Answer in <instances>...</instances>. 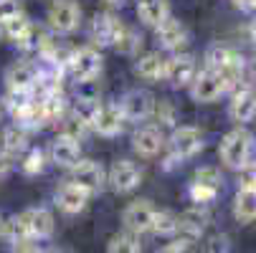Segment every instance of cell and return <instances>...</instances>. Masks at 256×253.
<instances>
[{"instance_id":"obj_1","label":"cell","mask_w":256,"mask_h":253,"mask_svg":"<svg viewBox=\"0 0 256 253\" xmlns=\"http://www.w3.org/2000/svg\"><path fill=\"white\" fill-rule=\"evenodd\" d=\"M206 68L224 81L226 94L236 91L244 81V58L228 46H210L206 51Z\"/></svg>"},{"instance_id":"obj_2","label":"cell","mask_w":256,"mask_h":253,"mask_svg":"<svg viewBox=\"0 0 256 253\" xmlns=\"http://www.w3.org/2000/svg\"><path fill=\"white\" fill-rule=\"evenodd\" d=\"M251 147H254V137L248 134V129L244 127H236L231 129L224 139H221V147H218V157L221 162L231 170H238L248 162V155H251Z\"/></svg>"},{"instance_id":"obj_3","label":"cell","mask_w":256,"mask_h":253,"mask_svg":"<svg viewBox=\"0 0 256 253\" xmlns=\"http://www.w3.org/2000/svg\"><path fill=\"white\" fill-rule=\"evenodd\" d=\"M66 71L71 74V79L79 81V84L94 81L99 76V71H102V53H99V48L84 46V48L71 51L68 63H66Z\"/></svg>"},{"instance_id":"obj_4","label":"cell","mask_w":256,"mask_h":253,"mask_svg":"<svg viewBox=\"0 0 256 253\" xmlns=\"http://www.w3.org/2000/svg\"><path fill=\"white\" fill-rule=\"evenodd\" d=\"M170 152L182 162V160H190L196 157L203 147H206V142H203V132L198 127H190V124H182V127H175L172 134H170V142H165Z\"/></svg>"},{"instance_id":"obj_5","label":"cell","mask_w":256,"mask_h":253,"mask_svg":"<svg viewBox=\"0 0 256 253\" xmlns=\"http://www.w3.org/2000/svg\"><path fill=\"white\" fill-rule=\"evenodd\" d=\"M48 25L56 33H74L82 23V8L76 0H51L48 5Z\"/></svg>"},{"instance_id":"obj_6","label":"cell","mask_w":256,"mask_h":253,"mask_svg":"<svg viewBox=\"0 0 256 253\" xmlns=\"http://www.w3.org/2000/svg\"><path fill=\"white\" fill-rule=\"evenodd\" d=\"M206 226H208V210H206V205H193V208H188V210L178 218V231H175V236H178L180 243L193 246V243L200 238V233H203Z\"/></svg>"},{"instance_id":"obj_7","label":"cell","mask_w":256,"mask_h":253,"mask_svg":"<svg viewBox=\"0 0 256 253\" xmlns=\"http://www.w3.org/2000/svg\"><path fill=\"white\" fill-rule=\"evenodd\" d=\"M155 96L148 89H134L130 94H124V99L120 101V109L124 114L127 122H144L150 119L155 112Z\"/></svg>"},{"instance_id":"obj_8","label":"cell","mask_w":256,"mask_h":253,"mask_svg":"<svg viewBox=\"0 0 256 253\" xmlns=\"http://www.w3.org/2000/svg\"><path fill=\"white\" fill-rule=\"evenodd\" d=\"M71 183L84 188L89 195H94L106 183V170L94 160H79L74 167H71Z\"/></svg>"},{"instance_id":"obj_9","label":"cell","mask_w":256,"mask_h":253,"mask_svg":"<svg viewBox=\"0 0 256 253\" xmlns=\"http://www.w3.org/2000/svg\"><path fill=\"white\" fill-rule=\"evenodd\" d=\"M140 180H142V172L132 160H117L106 172V183L112 185V190L120 193V195L132 193L140 185Z\"/></svg>"},{"instance_id":"obj_10","label":"cell","mask_w":256,"mask_h":253,"mask_svg":"<svg viewBox=\"0 0 256 253\" xmlns=\"http://www.w3.org/2000/svg\"><path fill=\"white\" fill-rule=\"evenodd\" d=\"M124 114L120 109V104L114 101H106V104H99V109L92 119V129L102 137H117L122 129H124Z\"/></svg>"},{"instance_id":"obj_11","label":"cell","mask_w":256,"mask_h":253,"mask_svg":"<svg viewBox=\"0 0 256 253\" xmlns=\"http://www.w3.org/2000/svg\"><path fill=\"white\" fill-rule=\"evenodd\" d=\"M224 94H226L224 81L218 79L210 68H203L200 74H196V79L190 81V96H193V101H198V104L218 101Z\"/></svg>"},{"instance_id":"obj_12","label":"cell","mask_w":256,"mask_h":253,"mask_svg":"<svg viewBox=\"0 0 256 253\" xmlns=\"http://www.w3.org/2000/svg\"><path fill=\"white\" fill-rule=\"evenodd\" d=\"M152 218H155V208L150 205V200H134L124 208L122 213V223H124V231L127 233H148L150 226H152Z\"/></svg>"},{"instance_id":"obj_13","label":"cell","mask_w":256,"mask_h":253,"mask_svg":"<svg viewBox=\"0 0 256 253\" xmlns=\"http://www.w3.org/2000/svg\"><path fill=\"white\" fill-rule=\"evenodd\" d=\"M198 74V66H196V58L190 53H178V56H170L168 63H165V79L182 89V86H190V81L196 79Z\"/></svg>"},{"instance_id":"obj_14","label":"cell","mask_w":256,"mask_h":253,"mask_svg":"<svg viewBox=\"0 0 256 253\" xmlns=\"http://www.w3.org/2000/svg\"><path fill=\"white\" fill-rule=\"evenodd\" d=\"M165 147V134L160 127L155 124H144L140 129H134L132 134V150L140 155V157H155L160 155Z\"/></svg>"},{"instance_id":"obj_15","label":"cell","mask_w":256,"mask_h":253,"mask_svg":"<svg viewBox=\"0 0 256 253\" xmlns=\"http://www.w3.org/2000/svg\"><path fill=\"white\" fill-rule=\"evenodd\" d=\"M120 30H122V20H120L112 10L96 13L94 20H92V43L99 46V48L112 46Z\"/></svg>"},{"instance_id":"obj_16","label":"cell","mask_w":256,"mask_h":253,"mask_svg":"<svg viewBox=\"0 0 256 253\" xmlns=\"http://www.w3.org/2000/svg\"><path fill=\"white\" fill-rule=\"evenodd\" d=\"M228 114L238 124H246L256 117V89L254 86H238L236 91H231Z\"/></svg>"},{"instance_id":"obj_17","label":"cell","mask_w":256,"mask_h":253,"mask_svg":"<svg viewBox=\"0 0 256 253\" xmlns=\"http://www.w3.org/2000/svg\"><path fill=\"white\" fill-rule=\"evenodd\" d=\"M155 35L165 51H178L188 43V28L172 15H168L160 25H155Z\"/></svg>"},{"instance_id":"obj_18","label":"cell","mask_w":256,"mask_h":253,"mask_svg":"<svg viewBox=\"0 0 256 253\" xmlns=\"http://www.w3.org/2000/svg\"><path fill=\"white\" fill-rule=\"evenodd\" d=\"M36 81H38V63L18 61L6 71V84L13 91H33Z\"/></svg>"},{"instance_id":"obj_19","label":"cell","mask_w":256,"mask_h":253,"mask_svg":"<svg viewBox=\"0 0 256 253\" xmlns=\"http://www.w3.org/2000/svg\"><path fill=\"white\" fill-rule=\"evenodd\" d=\"M48 155H51V162H54L56 167L71 170V167H74V165L82 160V147H79V142L68 139V137H64V134H58V137L51 142Z\"/></svg>"},{"instance_id":"obj_20","label":"cell","mask_w":256,"mask_h":253,"mask_svg":"<svg viewBox=\"0 0 256 253\" xmlns=\"http://www.w3.org/2000/svg\"><path fill=\"white\" fill-rule=\"evenodd\" d=\"M89 193L84 190V188H79V185H74V183H66V185H61L58 188V193H56V205L64 210V213H68V215H79L86 205H89Z\"/></svg>"},{"instance_id":"obj_21","label":"cell","mask_w":256,"mask_h":253,"mask_svg":"<svg viewBox=\"0 0 256 253\" xmlns=\"http://www.w3.org/2000/svg\"><path fill=\"white\" fill-rule=\"evenodd\" d=\"M165 63L168 58L160 51H148L134 58V74L144 81H160L165 79Z\"/></svg>"},{"instance_id":"obj_22","label":"cell","mask_w":256,"mask_h":253,"mask_svg":"<svg viewBox=\"0 0 256 253\" xmlns=\"http://www.w3.org/2000/svg\"><path fill=\"white\" fill-rule=\"evenodd\" d=\"M26 215V223H28V233L30 241H46L54 233V215L46 208H28L23 210Z\"/></svg>"},{"instance_id":"obj_23","label":"cell","mask_w":256,"mask_h":253,"mask_svg":"<svg viewBox=\"0 0 256 253\" xmlns=\"http://www.w3.org/2000/svg\"><path fill=\"white\" fill-rule=\"evenodd\" d=\"M26 144H28V139H26V129H20L18 124L3 129V132H0V157L10 160V157L20 155V152L26 150Z\"/></svg>"},{"instance_id":"obj_24","label":"cell","mask_w":256,"mask_h":253,"mask_svg":"<svg viewBox=\"0 0 256 253\" xmlns=\"http://www.w3.org/2000/svg\"><path fill=\"white\" fill-rule=\"evenodd\" d=\"M234 218L238 223L256 221V190H238L234 200Z\"/></svg>"},{"instance_id":"obj_25","label":"cell","mask_w":256,"mask_h":253,"mask_svg":"<svg viewBox=\"0 0 256 253\" xmlns=\"http://www.w3.org/2000/svg\"><path fill=\"white\" fill-rule=\"evenodd\" d=\"M122 56H140V48H142V35L130 28V25H122V30L117 33V38L112 43Z\"/></svg>"},{"instance_id":"obj_26","label":"cell","mask_w":256,"mask_h":253,"mask_svg":"<svg viewBox=\"0 0 256 253\" xmlns=\"http://www.w3.org/2000/svg\"><path fill=\"white\" fill-rule=\"evenodd\" d=\"M137 15H140V20L144 25L155 28L170 15V5H168V0H152V3H148V5H140Z\"/></svg>"},{"instance_id":"obj_27","label":"cell","mask_w":256,"mask_h":253,"mask_svg":"<svg viewBox=\"0 0 256 253\" xmlns=\"http://www.w3.org/2000/svg\"><path fill=\"white\" fill-rule=\"evenodd\" d=\"M0 233H3L10 243H28V241H30L28 223H26V215H23V213L13 215L8 223H3V231H0Z\"/></svg>"},{"instance_id":"obj_28","label":"cell","mask_w":256,"mask_h":253,"mask_svg":"<svg viewBox=\"0 0 256 253\" xmlns=\"http://www.w3.org/2000/svg\"><path fill=\"white\" fill-rule=\"evenodd\" d=\"M58 122H61V132H58V134H64V137H68V139H74V142H82V139L86 137V132H89V124L82 122L74 112H66Z\"/></svg>"},{"instance_id":"obj_29","label":"cell","mask_w":256,"mask_h":253,"mask_svg":"<svg viewBox=\"0 0 256 253\" xmlns=\"http://www.w3.org/2000/svg\"><path fill=\"white\" fill-rule=\"evenodd\" d=\"M36 99V94L33 91H13V89H8V94H6V99H3V104H6V109L10 112V117L13 119H18L28 106H30V101Z\"/></svg>"},{"instance_id":"obj_30","label":"cell","mask_w":256,"mask_h":253,"mask_svg":"<svg viewBox=\"0 0 256 253\" xmlns=\"http://www.w3.org/2000/svg\"><path fill=\"white\" fill-rule=\"evenodd\" d=\"M44 167H46V152H44L41 147L26 150V155L20 157V170H23V175H28V177L41 175Z\"/></svg>"},{"instance_id":"obj_31","label":"cell","mask_w":256,"mask_h":253,"mask_svg":"<svg viewBox=\"0 0 256 253\" xmlns=\"http://www.w3.org/2000/svg\"><path fill=\"white\" fill-rule=\"evenodd\" d=\"M106 253H140V241L134 233H117L109 238L106 243Z\"/></svg>"},{"instance_id":"obj_32","label":"cell","mask_w":256,"mask_h":253,"mask_svg":"<svg viewBox=\"0 0 256 253\" xmlns=\"http://www.w3.org/2000/svg\"><path fill=\"white\" fill-rule=\"evenodd\" d=\"M150 231L158 233V236H175V231H178V215H172L168 210H155V218H152Z\"/></svg>"},{"instance_id":"obj_33","label":"cell","mask_w":256,"mask_h":253,"mask_svg":"<svg viewBox=\"0 0 256 253\" xmlns=\"http://www.w3.org/2000/svg\"><path fill=\"white\" fill-rule=\"evenodd\" d=\"M196 185H203V188H210L216 193H221V185H224V177L218 172V167H198L196 170V177H193Z\"/></svg>"},{"instance_id":"obj_34","label":"cell","mask_w":256,"mask_h":253,"mask_svg":"<svg viewBox=\"0 0 256 253\" xmlns=\"http://www.w3.org/2000/svg\"><path fill=\"white\" fill-rule=\"evenodd\" d=\"M99 99L96 96H79L76 101H74V109H71V112H74L82 122H86L89 124V129H92V119H94V114H96V109H99Z\"/></svg>"},{"instance_id":"obj_35","label":"cell","mask_w":256,"mask_h":253,"mask_svg":"<svg viewBox=\"0 0 256 253\" xmlns=\"http://www.w3.org/2000/svg\"><path fill=\"white\" fill-rule=\"evenodd\" d=\"M152 117L158 119V127H160V129H175V124H178L175 106H172L170 101H155Z\"/></svg>"},{"instance_id":"obj_36","label":"cell","mask_w":256,"mask_h":253,"mask_svg":"<svg viewBox=\"0 0 256 253\" xmlns=\"http://www.w3.org/2000/svg\"><path fill=\"white\" fill-rule=\"evenodd\" d=\"M30 25V18L26 15V13H18V15H13L8 23H3V25H0V30H3V35H6V38H10V41H16L18 38V35L26 30Z\"/></svg>"},{"instance_id":"obj_37","label":"cell","mask_w":256,"mask_h":253,"mask_svg":"<svg viewBox=\"0 0 256 253\" xmlns=\"http://www.w3.org/2000/svg\"><path fill=\"white\" fill-rule=\"evenodd\" d=\"M238 190H256V162L238 167Z\"/></svg>"},{"instance_id":"obj_38","label":"cell","mask_w":256,"mask_h":253,"mask_svg":"<svg viewBox=\"0 0 256 253\" xmlns=\"http://www.w3.org/2000/svg\"><path fill=\"white\" fill-rule=\"evenodd\" d=\"M190 200L196 203V205H208V203H213L216 198H218V193L216 190H210V188H203V185H190Z\"/></svg>"},{"instance_id":"obj_39","label":"cell","mask_w":256,"mask_h":253,"mask_svg":"<svg viewBox=\"0 0 256 253\" xmlns=\"http://www.w3.org/2000/svg\"><path fill=\"white\" fill-rule=\"evenodd\" d=\"M231 251V238L226 233H216L206 243V253H228Z\"/></svg>"},{"instance_id":"obj_40","label":"cell","mask_w":256,"mask_h":253,"mask_svg":"<svg viewBox=\"0 0 256 253\" xmlns=\"http://www.w3.org/2000/svg\"><path fill=\"white\" fill-rule=\"evenodd\" d=\"M18 13H23L18 0H0V25L8 23V20H10L13 15H18Z\"/></svg>"},{"instance_id":"obj_41","label":"cell","mask_w":256,"mask_h":253,"mask_svg":"<svg viewBox=\"0 0 256 253\" xmlns=\"http://www.w3.org/2000/svg\"><path fill=\"white\" fill-rule=\"evenodd\" d=\"M160 253H190V246H186V243H180V241H175V243H170V246H165Z\"/></svg>"},{"instance_id":"obj_42","label":"cell","mask_w":256,"mask_h":253,"mask_svg":"<svg viewBox=\"0 0 256 253\" xmlns=\"http://www.w3.org/2000/svg\"><path fill=\"white\" fill-rule=\"evenodd\" d=\"M234 5L241 10H256V0H234Z\"/></svg>"},{"instance_id":"obj_43","label":"cell","mask_w":256,"mask_h":253,"mask_svg":"<svg viewBox=\"0 0 256 253\" xmlns=\"http://www.w3.org/2000/svg\"><path fill=\"white\" fill-rule=\"evenodd\" d=\"M102 3L106 5V10H114V8H122L124 0H102Z\"/></svg>"},{"instance_id":"obj_44","label":"cell","mask_w":256,"mask_h":253,"mask_svg":"<svg viewBox=\"0 0 256 253\" xmlns=\"http://www.w3.org/2000/svg\"><path fill=\"white\" fill-rule=\"evenodd\" d=\"M248 35H251V41H256V18L248 23Z\"/></svg>"},{"instance_id":"obj_45","label":"cell","mask_w":256,"mask_h":253,"mask_svg":"<svg viewBox=\"0 0 256 253\" xmlns=\"http://www.w3.org/2000/svg\"><path fill=\"white\" fill-rule=\"evenodd\" d=\"M16 253H44V251H38V248H30V246H23V248H18Z\"/></svg>"},{"instance_id":"obj_46","label":"cell","mask_w":256,"mask_h":253,"mask_svg":"<svg viewBox=\"0 0 256 253\" xmlns=\"http://www.w3.org/2000/svg\"><path fill=\"white\" fill-rule=\"evenodd\" d=\"M251 76H254V81H256V56L251 58Z\"/></svg>"},{"instance_id":"obj_47","label":"cell","mask_w":256,"mask_h":253,"mask_svg":"<svg viewBox=\"0 0 256 253\" xmlns=\"http://www.w3.org/2000/svg\"><path fill=\"white\" fill-rule=\"evenodd\" d=\"M0 231H3V218H0Z\"/></svg>"},{"instance_id":"obj_48","label":"cell","mask_w":256,"mask_h":253,"mask_svg":"<svg viewBox=\"0 0 256 253\" xmlns=\"http://www.w3.org/2000/svg\"><path fill=\"white\" fill-rule=\"evenodd\" d=\"M254 144H256V139H254Z\"/></svg>"},{"instance_id":"obj_49","label":"cell","mask_w":256,"mask_h":253,"mask_svg":"<svg viewBox=\"0 0 256 253\" xmlns=\"http://www.w3.org/2000/svg\"><path fill=\"white\" fill-rule=\"evenodd\" d=\"M58 253H61V251H58Z\"/></svg>"}]
</instances>
